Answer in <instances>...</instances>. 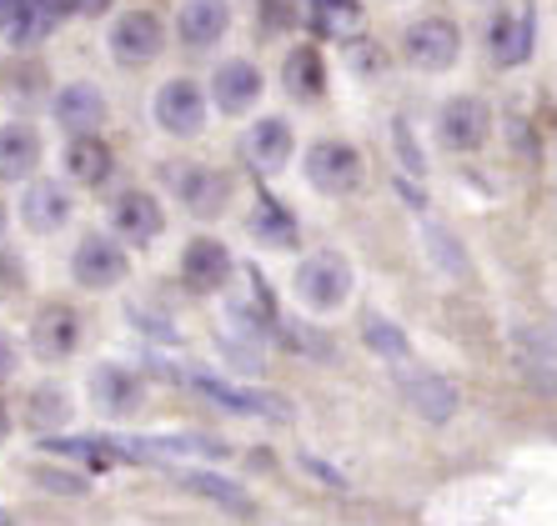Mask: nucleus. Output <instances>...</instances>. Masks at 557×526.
Here are the masks:
<instances>
[{
    "instance_id": "obj_28",
    "label": "nucleus",
    "mask_w": 557,
    "mask_h": 526,
    "mask_svg": "<svg viewBox=\"0 0 557 526\" xmlns=\"http://www.w3.org/2000/svg\"><path fill=\"white\" fill-rule=\"evenodd\" d=\"M362 336H367V347L376 351V356H387V361H407V336L397 331L392 322H382V316H367L362 322Z\"/></svg>"
},
{
    "instance_id": "obj_22",
    "label": "nucleus",
    "mask_w": 557,
    "mask_h": 526,
    "mask_svg": "<svg viewBox=\"0 0 557 526\" xmlns=\"http://www.w3.org/2000/svg\"><path fill=\"white\" fill-rule=\"evenodd\" d=\"M65 171H71L76 186H106L111 171H116V155H111V146H106L101 136H71V146H65Z\"/></svg>"
},
{
    "instance_id": "obj_33",
    "label": "nucleus",
    "mask_w": 557,
    "mask_h": 526,
    "mask_svg": "<svg viewBox=\"0 0 557 526\" xmlns=\"http://www.w3.org/2000/svg\"><path fill=\"white\" fill-rule=\"evenodd\" d=\"M11 372H15V347H11V336L0 331V381H5Z\"/></svg>"
},
{
    "instance_id": "obj_16",
    "label": "nucleus",
    "mask_w": 557,
    "mask_h": 526,
    "mask_svg": "<svg viewBox=\"0 0 557 526\" xmlns=\"http://www.w3.org/2000/svg\"><path fill=\"white\" fill-rule=\"evenodd\" d=\"M211 96L226 116H242L251 105L261 101V71L251 61H226L216 65V76H211Z\"/></svg>"
},
{
    "instance_id": "obj_29",
    "label": "nucleus",
    "mask_w": 557,
    "mask_h": 526,
    "mask_svg": "<svg viewBox=\"0 0 557 526\" xmlns=\"http://www.w3.org/2000/svg\"><path fill=\"white\" fill-rule=\"evenodd\" d=\"M30 422L36 426L71 422V401H65V391H55V386H36V391H30Z\"/></svg>"
},
{
    "instance_id": "obj_32",
    "label": "nucleus",
    "mask_w": 557,
    "mask_h": 526,
    "mask_svg": "<svg viewBox=\"0 0 557 526\" xmlns=\"http://www.w3.org/2000/svg\"><path fill=\"white\" fill-rule=\"evenodd\" d=\"M61 5H65L71 15H101L111 0H61Z\"/></svg>"
},
{
    "instance_id": "obj_12",
    "label": "nucleus",
    "mask_w": 557,
    "mask_h": 526,
    "mask_svg": "<svg viewBox=\"0 0 557 526\" xmlns=\"http://www.w3.org/2000/svg\"><path fill=\"white\" fill-rule=\"evenodd\" d=\"M141 397H146V386L136 372H126V366H96L91 372V401L96 411H106L111 422H126V416H136L141 411Z\"/></svg>"
},
{
    "instance_id": "obj_25",
    "label": "nucleus",
    "mask_w": 557,
    "mask_h": 526,
    "mask_svg": "<svg viewBox=\"0 0 557 526\" xmlns=\"http://www.w3.org/2000/svg\"><path fill=\"white\" fill-rule=\"evenodd\" d=\"M282 80H286V90L297 96V101H317L326 90V65H322V55L311 51V46H297V51L286 55V65H282Z\"/></svg>"
},
{
    "instance_id": "obj_21",
    "label": "nucleus",
    "mask_w": 557,
    "mask_h": 526,
    "mask_svg": "<svg viewBox=\"0 0 557 526\" xmlns=\"http://www.w3.org/2000/svg\"><path fill=\"white\" fill-rule=\"evenodd\" d=\"M55 121H61L71 136H96V126L106 121V101L96 86H65L61 96H55Z\"/></svg>"
},
{
    "instance_id": "obj_13",
    "label": "nucleus",
    "mask_w": 557,
    "mask_h": 526,
    "mask_svg": "<svg viewBox=\"0 0 557 526\" xmlns=\"http://www.w3.org/2000/svg\"><path fill=\"white\" fill-rule=\"evenodd\" d=\"M182 281L191 286L196 296L221 291V286L232 281V251H226L221 241H211V236L186 241V251H182Z\"/></svg>"
},
{
    "instance_id": "obj_11",
    "label": "nucleus",
    "mask_w": 557,
    "mask_h": 526,
    "mask_svg": "<svg viewBox=\"0 0 557 526\" xmlns=\"http://www.w3.org/2000/svg\"><path fill=\"white\" fill-rule=\"evenodd\" d=\"M161 46H166V30H161V21H156L151 11H126L116 26H111V55H116L121 65L156 61Z\"/></svg>"
},
{
    "instance_id": "obj_5",
    "label": "nucleus",
    "mask_w": 557,
    "mask_h": 526,
    "mask_svg": "<svg viewBox=\"0 0 557 526\" xmlns=\"http://www.w3.org/2000/svg\"><path fill=\"white\" fill-rule=\"evenodd\" d=\"M126 271H131V261L111 236H81L76 256H71V276L86 291H111V286L126 281Z\"/></svg>"
},
{
    "instance_id": "obj_4",
    "label": "nucleus",
    "mask_w": 557,
    "mask_h": 526,
    "mask_svg": "<svg viewBox=\"0 0 557 526\" xmlns=\"http://www.w3.org/2000/svg\"><path fill=\"white\" fill-rule=\"evenodd\" d=\"M307 180L322 196H351L362 186V155L347 141H317L307 151Z\"/></svg>"
},
{
    "instance_id": "obj_9",
    "label": "nucleus",
    "mask_w": 557,
    "mask_h": 526,
    "mask_svg": "<svg viewBox=\"0 0 557 526\" xmlns=\"http://www.w3.org/2000/svg\"><path fill=\"white\" fill-rule=\"evenodd\" d=\"M487 130H493V111H487L478 96H453V101L442 105L437 136L447 151H478V146L487 141Z\"/></svg>"
},
{
    "instance_id": "obj_20",
    "label": "nucleus",
    "mask_w": 557,
    "mask_h": 526,
    "mask_svg": "<svg viewBox=\"0 0 557 526\" xmlns=\"http://www.w3.org/2000/svg\"><path fill=\"white\" fill-rule=\"evenodd\" d=\"M362 21V0H307V30L317 40H351Z\"/></svg>"
},
{
    "instance_id": "obj_2",
    "label": "nucleus",
    "mask_w": 557,
    "mask_h": 526,
    "mask_svg": "<svg viewBox=\"0 0 557 526\" xmlns=\"http://www.w3.org/2000/svg\"><path fill=\"white\" fill-rule=\"evenodd\" d=\"M297 296L311 311H337L351 296V266L337 251H317L297 266Z\"/></svg>"
},
{
    "instance_id": "obj_18",
    "label": "nucleus",
    "mask_w": 557,
    "mask_h": 526,
    "mask_svg": "<svg viewBox=\"0 0 557 526\" xmlns=\"http://www.w3.org/2000/svg\"><path fill=\"white\" fill-rule=\"evenodd\" d=\"M403 397H407V406H412L422 422H447V416L457 411V386L447 381V376H437V372L403 376Z\"/></svg>"
},
{
    "instance_id": "obj_23",
    "label": "nucleus",
    "mask_w": 557,
    "mask_h": 526,
    "mask_svg": "<svg viewBox=\"0 0 557 526\" xmlns=\"http://www.w3.org/2000/svg\"><path fill=\"white\" fill-rule=\"evenodd\" d=\"M232 26V11H226V0H186L182 5V40L191 51H207L226 36Z\"/></svg>"
},
{
    "instance_id": "obj_24",
    "label": "nucleus",
    "mask_w": 557,
    "mask_h": 526,
    "mask_svg": "<svg viewBox=\"0 0 557 526\" xmlns=\"http://www.w3.org/2000/svg\"><path fill=\"white\" fill-rule=\"evenodd\" d=\"M40 166V136L21 121L0 126V180H26Z\"/></svg>"
},
{
    "instance_id": "obj_35",
    "label": "nucleus",
    "mask_w": 557,
    "mask_h": 526,
    "mask_svg": "<svg viewBox=\"0 0 557 526\" xmlns=\"http://www.w3.org/2000/svg\"><path fill=\"white\" fill-rule=\"evenodd\" d=\"M0 231H5V205H0Z\"/></svg>"
},
{
    "instance_id": "obj_31",
    "label": "nucleus",
    "mask_w": 557,
    "mask_h": 526,
    "mask_svg": "<svg viewBox=\"0 0 557 526\" xmlns=\"http://www.w3.org/2000/svg\"><path fill=\"white\" fill-rule=\"evenodd\" d=\"M397 146H403V161H407V171H412V176H422V151H417V146H412V136H407V126H403V121H397Z\"/></svg>"
},
{
    "instance_id": "obj_7",
    "label": "nucleus",
    "mask_w": 557,
    "mask_h": 526,
    "mask_svg": "<svg viewBox=\"0 0 557 526\" xmlns=\"http://www.w3.org/2000/svg\"><path fill=\"white\" fill-rule=\"evenodd\" d=\"M186 381H191L201 397L216 401V406H226L232 416H276V422H286V416H292V411H286V401L272 397V391H251V386L221 381V376H211V372H191Z\"/></svg>"
},
{
    "instance_id": "obj_6",
    "label": "nucleus",
    "mask_w": 557,
    "mask_h": 526,
    "mask_svg": "<svg viewBox=\"0 0 557 526\" xmlns=\"http://www.w3.org/2000/svg\"><path fill=\"white\" fill-rule=\"evenodd\" d=\"M65 15L61 0H0V36L30 51L55 30V21Z\"/></svg>"
},
{
    "instance_id": "obj_26",
    "label": "nucleus",
    "mask_w": 557,
    "mask_h": 526,
    "mask_svg": "<svg viewBox=\"0 0 557 526\" xmlns=\"http://www.w3.org/2000/svg\"><path fill=\"white\" fill-rule=\"evenodd\" d=\"M251 231H257L267 246H282V251H292V246H297V221H292V211H286L282 201H272V196H257Z\"/></svg>"
},
{
    "instance_id": "obj_14",
    "label": "nucleus",
    "mask_w": 557,
    "mask_h": 526,
    "mask_svg": "<svg viewBox=\"0 0 557 526\" xmlns=\"http://www.w3.org/2000/svg\"><path fill=\"white\" fill-rule=\"evenodd\" d=\"M111 226H116L121 241L151 246L156 236L166 231V216H161L156 196H146V191H121L116 201H111Z\"/></svg>"
},
{
    "instance_id": "obj_8",
    "label": "nucleus",
    "mask_w": 557,
    "mask_h": 526,
    "mask_svg": "<svg viewBox=\"0 0 557 526\" xmlns=\"http://www.w3.org/2000/svg\"><path fill=\"white\" fill-rule=\"evenodd\" d=\"M166 180L191 216H221V205L232 196V180L211 166H166Z\"/></svg>"
},
{
    "instance_id": "obj_30",
    "label": "nucleus",
    "mask_w": 557,
    "mask_h": 526,
    "mask_svg": "<svg viewBox=\"0 0 557 526\" xmlns=\"http://www.w3.org/2000/svg\"><path fill=\"white\" fill-rule=\"evenodd\" d=\"M36 481H40V487H51V491H61V497H81V491H86V481H81V476H71V472H46V466L36 472Z\"/></svg>"
},
{
    "instance_id": "obj_34",
    "label": "nucleus",
    "mask_w": 557,
    "mask_h": 526,
    "mask_svg": "<svg viewBox=\"0 0 557 526\" xmlns=\"http://www.w3.org/2000/svg\"><path fill=\"white\" fill-rule=\"evenodd\" d=\"M5 437H11V411L0 406V441H5Z\"/></svg>"
},
{
    "instance_id": "obj_17",
    "label": "nucleus",
    "mask_w": 557,
    "mask_h": 526,
    "mask_svg": "<svg viewBox=\"0 0 557 526\" xmlns=\"http://www.w3.org/2000/svg\"><path fill=\"white\" fill-rule=\"evenodd\" d=\"M242 151H247L251 171L272 176V171H282L286 161H292V126H286L282 116L257 121V126L247 130V141H242Z\"/></svg>"
},
{
    "instance_id": "obj_10",
    "label": "nucleus",
    "mask_w": 557,
    "mask_h": 526,
    "mask_svg": "<svg viewBox=\"0 0 557 526\" xmlns=\"http://www.w3.org/2000/svg\"><path fill=\"white\" fill-rule=\"evenodd\" d=\"M156 121L171 136H196V130L207 126V96H201V86L196 80H166V86L156 90Z\"/></svg>"
},
{
    "instance_id": "obj_3",
    "label": "nucleus",
    "mask_w": 557,
    "mask_h": 526,
    "mask_svg": "<svg viewBox=\"0 0 557 526\" xmlns=\"http://www.w3.org/2000/svg\"><path fill=\"white\" fill-rule=\"evenodd\" d=\"M532 46H537L532 5H503V11L487 21V55H493V65L512 71V65H522L532 55Z\"/></svg>"
},
{
    "instance_id": "obj_1",
    "label": "nucleus",
    "mask_w": 557,
    "mask_h": 526,
    "mask_svg": "<svg viewBox=\"0 0 557 526\" xmlns=\"http://www.w3.org/2000/svg\"><path fill=\"white\" fill-rule=\"evenodd\" d=\"M403 51H407V61H412L417 71L437 76V71H453L457 55H462V30H457L447 15H422V21L407 26Z\"/></svg>"
},
{
    "instance_id": "obj_19",
    "label": "nucleus",
    "mask_w": 557,
    "mask_h": 526,
    "mask_svg": "<svg viewBox=\"0 0 557 526\" xmlns=\"http://www.w3.org/2000/svg\"><path fill=\"white\" fill-rule=\"evenodd\" d=\"M65 216H71V196L55 186V180H30L26 196H21V221L30 231H61Z\"/></svg>"
},
{
    "instance_id": "obj_27",
    "label": "nucleus",
    "mask_w": 557,
    "mask_h": 526,
    "mask_svg": "<svg viewBox=\"0 0 557 526\" xmlns=\"http://www.w3.org/2000/svg\"><path fill=\"white\" fill-rule=\"evenodd\" d=\"M182 487H191V491H201V497H211L216 506H226V512H236V516H251V497L236 481H226V476H211V472H186L182 476Z\"/></svg>"
},
{
    "instance_id": "obj_15",
    "label": "nucleus",
    "mask_w": 557,
    "mask_h": 526,
    "mask_svg": "<svg viewBox=\"0 0 557 526\" xmlns=\"http://www.w3.org/2000/svg\"><path fill=\"white\" fill-rule=\"evenodd\" d=\"M81 347V316L71 306H40L30 322V351L40 361H65Z\"/></svg>"
}]
</instances>
